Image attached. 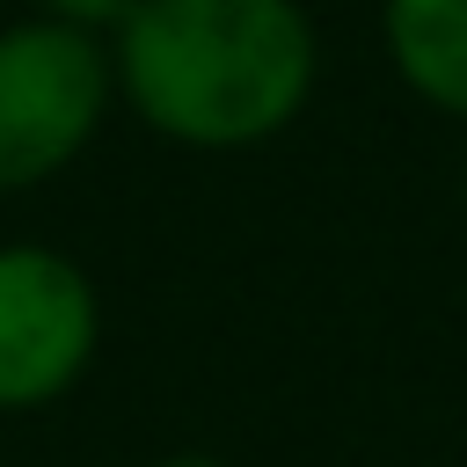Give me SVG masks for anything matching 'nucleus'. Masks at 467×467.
<instances>
[{
	"label": "nucleus",
	"mask_w": 467,
	"mask_h": 467,
	"mask_svg": "<svg viewBox=\"0 0 467 467\" xmlns=\"http://www.w3.org/2000/svg\"><path fill=\"white\" fill-rule=\"evenodd\" d=\"M117 102L190 153H248L299 124L321 36L299 0H131L109 29Z\"/></svg>",
	"instance_id": "1"
},
{
	"label": "nucleus",
	"mask_w": 467,
	"mask_h": 467,
	"mask_svg": "<svg viewBox=\"0 0 467 467\" xmlns=\"http://www.w3.org/2000/svg\"><path fill=\"white\" fill-rule=\"evenodd\" d=\"M117 102L109 36L22 15L0 29V197L66 175Z\"/></svg>",
	"instance_id": "2"
},
{
	"label": "nucleus",
	"mask_w": 467,
	"mask_h": 467,
	"mask_svg": "<svg viewBox=\"0 0 467 467\" xmlns=\"http://www.w3.org/2000/svg\"><path fill=\"white\" fill-rule=\"evenodd\" d=\"M102 350L95 277L44 241H0V416L66 401Z\"/></svg>",
	"instance_id": "3"
},
{
	"label": "nucleus",
	"mask_w": 467,
	"mask_h": 467,
	"mask_svg": "<svg viewBox=\"0 0 467 467\" xmlns=\"http://www.w3.org/2000/svg\"><path fill=\"white\" fill-rule=\"evenodd\" d=\"M379 51L416 102L467 124V0H379Z\"/></svg>",
	"instance_id": "4"
},
{
	"label": "nucleus",
	"mask_w": 467,
	"mask_h": 467,
	"mask_svg": "<svg viewBox=\"0 0 467 467\" xmlns=\"http://www.w3.org/2000/svg\"><path fill=\"white\" fill-rule=\"evenodd\" d=\"M29 15L66 22V29H95V36H109V29L131 15V0H29Z\"/></svg>",
	"instance_id": "5"
},
{
	"label": "nucleus",
	"mask_w": 467,
	"mask_h": 467,
	"mask_svg": "<svg viewBox=\"0 0 467 467\" xmlns=\"http://www.w3.org/2000/svg\"><path fill=\"white\" fill-rule=\"evenodd\" d=\"M153 467H226V460H212V452H168V460H153Z\"/></svg>",
	"instance_id": "6"
},
{
	"label": "nucleus",
	"mask_w": 467,
	"mask_h": 467,
	"mask_svg": "<svg viewBox=\"0 0 467 467\" xmlns=\"http://www.w3.org/2000/svg\"><path fill=\"white\" fill-rule=\"evenodd\" d=\"M460 212H467V161H460Z\"/></svg>",
	"instance_id": "7"
}]
</instances>
